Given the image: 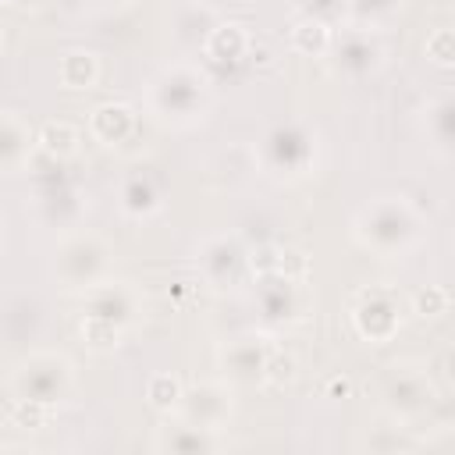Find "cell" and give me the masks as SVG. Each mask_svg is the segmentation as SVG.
Returning a JSON list of instances; mask_svg holds the SVG:
<instances>
[{"instance_id": "d4e9b609", "label": "cell", "mask_w": 455, "mask_h": 455, "mask_svg": "<svg viewBox=\"0 0 455 455\" xmlns=\"http://www.w3.org/2000/svg\"><path fill=\"white\" fill-rule=\"evenodd\" d=\"M181 380L174 377V373H156V377H149V384H146V402L156 409V412H178V405H181Z\"/></svg>"}, {"instance_id": "9a60e30c", "label": "cell", "mask_w": 455, "mask_h": 455, "mask_svg": "<svg viewBox=\"0 0 455 455\" xmlns=\"http://www.w3.org/2000/svg\"><path fill=\"white\" fill-rule=\"evenodd\" d=\"M249 50H252V39H249L245 25H238V21H217L203 39V53L217 64H235Z\"/></svg>"}, {"instance_id": "52a82bcc", "label": "cell", "mask_w": 455, "mask_h": 455, "mask_svg": "<svg viewBox=\"0 0 455 455\" xmlns=\"http://www.w3.org/2000/svg\"><path fill=\"white\" fill-rule=\"evenodd\" d=\"M245 245L238 235H217L206 238L199 249V270L213 288H235L242 284V277L249 274V259H245Z\"/></svg>"}, {"instance_id": "8992f818", "label": "cell", "mask_w": 455, "mask_h": 455, "mask_svg": "<svg viewBox=\"0 0 455 455\" xmlns=\"http://www.w3.org/2000/svg\"><path fill=\"white\" fill-rule=\"evenodd\" d=\"M71 387V363L57 352H36L14 370V391L18 398H39V402H60Z\"/></svg>"}, {"instance_id": "277c9868", "label": "cell", "mask_w": 455, "mask_h": 455, "mask_svg": "<svg viewBox=\"0 0 455 455\" xmlns=\"http://www.w3.org/2000/svg\"><path fill=\"white\" fill-rule=\"evenodd\" d=\"M437 398L434 373L416 363H391L384 373V402L398 423H409L423 412H430Z\"/></svg>"}, {"instance_id": "e0dca14e", "label": "cell", "mask_w": 455, "mask_h": 455, "mask_svg": "<svg viewBox=\"0 0 455 455\" xmlns=\"http://www.w3.org/2000/svg\"><path fill=\"white\" fill-rule=\"evenodd\" d=\"M217 430H203V427H192V423H178V427H164L160 437H156V448L160 451H171V455H203V451H213L217 448Z\"/></svg>"}, {"instance_id": "1f68e13d", "label": "cell", "mask_w": 455, "mask_h": 455, "mask_svg": "<svg viewBox=\"0 0 455 455\" xmlns=\"http://www.w3.org/2000/svg\"><path fill=\"white\" fill-rule=\"evenodd\" d=\"M348 387H352V384H348V377H334V380H331V395H334V398H345V395H348Z\"/></svg>"}, {"instance_id": "6da1fadb", "label": "cell", "mask_w": 455, "mask_h": 455, "mask_svg": "<svg viewBox=\"0 0 455 455\" xmlns=\"http://www.w3.org/2000/svg\"><path fill=\"white\" fill-rule=\"evenodd\" d=\"M355 238L380 256H398L419 238V213L402 196H380L359 210Z\"/></svg>"}, {"instance_id": "5b68a950", "label": "cell", "mask_w": 455, "mask_h": 455, "mask_svg": "<svg viewBox=\"0 0 455 455\" xmlns=\"http://www.w3.org/2000/svg\"><path fill=\"white\" fill-rule=\"evenodd\" d=\"M352 323L359 331L363 341L370 345H384L398 334L402 327V299L395 288H384V284H370L355 295L352 302Z\"/></svg>"}, {"instance_id": "3957f363", "label": "cell", "mask_w": 455, "mask_h": 455, "mask_svg": "<svg viewBox=\"0 0 455 455\" xmlns=\"http://www.w3.org/2000/svg\"><path fill=\"white\" fill-rule=\"evenodd\" d=\"M107 267H110V245L92 231L68 235L53 256V274L71 291H85V288L100 284L107 277Z\"/></svg>"}, {"instance_id": "5bb4252c", "label": "cell", "mask_w": 455, "mask_h": 455, "mask_svg": "<svg viewBox=\"0 0 455 455\" xmlns=\"http://www.w3.org/2000/svg\"><path fill=\"white\" fill-rule=\"evenodd\" d=\"M36 132L21 114H0V171H18L28 164Z\"/></svg>"}, {"instance_id": "2e32d148", "label": "cell", "mask_w": 455, "mask_h": 455, "mask_svg": "<svg viewBox=\"0 0 455 455\" xmlns=\"http://www.w3.org/2000/svg\"><path fill=\"white\" fill-rule=\"evenodd\" d=\"M135 132V110L128 103H100L89 114V135L103 146H117Z\"/></svg>"}, {"instance_id": "ac0fdd59", "label": "cell", "mask_w": 455, "mask_h": 455, "mask_svg": "<svg viewBox=\"0 0 455 455\" xmlns=\"http://www.w3.org/2000/svg\"><path fill=\"white\" fill-rule=\"evenodd\" d=\"M117 206L128 217H149L160 210V188L149 174H128L117 188Z\"/></svg>"}, {"instance_id": "4fadbf2b", "label": "cell", "mask_w": 455, "mask_h": 455, "mask_svg": "<svg viewBox=\"0 0 455 455\" xmlns=\"http://www.w3.org/2000/svg\"><path fill=\"white\" fill-rule=\"evenodd\" d=\"M384 57V46L377 43V36L363 25H352L338 36V64L348 75H370Z\"/></svg>"}, {"instance_id": "4dcf8cb0", "label": "cell", "mask_w": 455, "mask_h": 455, "mask_svg": "<svg viewBox=\"0 0 455 455\" xmlns=\"http://www.w3.org/2000/svg\"><path fill=\"white\" fill-rule=\"evenodd\" d=\"M274 274H281V277H288V281H306V274H309L306 252H299V249H281V245H277Z\"/></svg>"}, {"instance_id": "f546056e", "label": "cell", "mask_w": 455, "mask_h": 455, "mask_svg": "<svg viewBox=\"0 0 455 455\" xmlns=\"http://www.w3.org/2000/svg\"><path fill=\"white\" fill-rule=\"evenodd\" d=\"M398 4H402V0H348L355 21H359L363 28H373L377 21H384L387 14H395Z\"/></svg>"}, {"instance_id": "f1b7e54d", "label": "cell", "mask_w": 455, "mask_h": 455, "mask_svg": "<svg viewBox=\"0 0 455 455\" xmlns=\"http://www.w3.org/2000/svg\"><path fill=\"white\" fill-rule=\"evenodd\" d=\"M427 60L430 64H437V68H451L455 64V32L448 28V25H441V28H434L430 36H427Z\"/></svg>"}, {"instance_id": "ffe728a7", "label": "cell", "mask_w": 455, "mask_h": 455, "mask_svg": "<svg viewBox=\"0 0 455 455\" xmlns=\"http://www.w3.org/2000/svg\"><path fill=\"white\" fill-rule=\"evenodd\" d=\"M36 146L46 160L53 164H64L78 153V128L68 124V121H46L39 132H36Z\"/></svg>"}, {"instance_id": "8fae6325", "label": "cell", "mask_w": 455, "mask_h": 455, "mask_svg": "<svg viewBox=\"0 0 455 455\" xmlns=\"http://www.w3.org/2000/svg\"><path fill=\"white\" fill-rule=\"evenodd\" d=\"M267 160L281 174H302L313 160V139L299 124H281L267 139Z\"/></svg>"}, {"instance_id": "cb8c5ba5", "label": "cell", "mask_w": 455, "mask_h": 455, "mask_svg": "<svg viewBox=\"0 0 455 455\" xmlns=\"http://www.w3.org/2000/svg\"><path fill=\"white\" fill-rule=\"evenodd\" d=\"M121 331L124 327L114 323V320H107V316H92V313L82 316V341L92 352H114L121 345Z\"/></svg>"}, {"instance_id": "d6a6232c", "label": "cell", "mask_w": 455, "mask_h": 455, "mask_svg": "<svg viewBox=\"0 0 455 455\" xmlns=\"http://www.w3.org/2000/svg\"><path fill=\"white\" fill-rule=\"evenodd\" d=\"M0 53H4V32H0Z\"/></svg>"}, {"instance_id": "484cf974", "label": "cell", "mask_w": 455, "mask_h": 455, "mask_svg": "<svg viewBox=\"0 0 455 455\" xmlns=\"http://www.w3.org/2000/svg\"><path fill=\"white\" fill-rule=\"evenodd\" d=\"M448 306H451V295L441 284H427V288L409 295V313L419 316V320H437V316L448 313Z\"/></svg>"}, {"instance_id": "ba28073f", "label": "cell", "mask_w": 455, "mask_h": 455, "mask_svg": "<svg viewBox=\"0 0 455 455\" xmlns=\"http://www.w3.org/2000/svg\"><path fill=\"white\" fill-rule=\"evenodd\" d=\"M178 412L185 416V423L203 427V430H220L231 416V391L220 380H203L188 391H181V405Z\"/></svg>"}, {"instance_id": "83f0119b", "label": "cell", "mask_w": 455, "mask_h": 455, "mask_svg": "<svg viewBox=\"0 0 455 455\" xmlns=\"http://www.w3.org/2000/svg\"><path fill=\"white\" fill-rule=\"evenodd\" d=\"M295 370H299L295 355L274 345L270 355H267V366H263V384H270V387H284L288 380H295Z\"/></svg>"}, {"instance_id": "7402d4cb", "label": "cell", "mask_w": 455, "mask_h": 455, "mask_svg": "<svg viewBox=\"0 0 455 455\" xmlns=\"http://www.w3.org/2000/svg\"><path fill=\"white\" fill-rule=\"evenodd\" d=\"M57 78L64 89H92L100 78V60L89 50H68L57 64Z\"/></svg>"}, {"instance_id": "7c38bea8", "label": "cell", "mask_w": 455, "mask_h": 455, "mask_svg": "<svg viewBox=\"0 0 455 455\" xmlns=\"http://www.w3.org/2000/svg\"><path fill=\"white\" fill-rule=\"evenodd\" d=\"M270 341L259 338V334H245V338H235L228 348H224V370L235 384H252V380H263V366H267V355H270Z\"/></svg>"}, {"instance_id": "9c48e42d", "label": "cell", "mask_w": 455, "mask_h": 455, "mask_svg": "<svg viewBox=\"0 0 455 455\" xmlns=\"http://www.w3.org/2000/svg\"><path fill=\"white\" fill-rule=\"evenodd\" d=\"M259 309H263V316L274 320V323L302 320L306 309H309L306 281H288V277H281V274L259 277Z\"/></svg>"}, {"instance_id": "836d02e7", "label": "cell", "mask_w": 455, "mask_h": 455, "mask_svg": "<svg viewBox=\"0 0 455 455\" xmlns=\"http://www.w3.org/2000/svg\"><path fill=\"white\" fill-rule=\"evenodd\" d=\"M103 4H124V0H103Z\"/></svg>"}, {"instance_id": "7a4b0ae2", "label": "cell", "mask_w": 455, "mask_h": 455, "mask_svg": "<svg viewBox=\"0 0 455 455\" xmlns=\"http://www.w3.org/2000/svg\"><path fill=\"white\" fill-rule=\"evenodd\" d=\"M206 100H210V89H206V78L188 68V64H174L167 68L160 78H153L149 85V107L167 117V121H192V117H203L206 110Z\"/></svg>"}, {"instance_id": "44dd1931", "label": "cell", "mask_w": 455, "mask_h": 455, "mask_svg": "<svg viewBox=\"0 0 455 455\" xmlns=\"http://www.w3.org/2000/svg\"><path fill=\"white\" fill-rule=\"evenodd\" d=\"M39 210H43V217L50 220V224H75L78 220V213H82V203H78V192L71 188V185H64V181H50L46 185V192L39 196Z\"/></svg>"}, {"instance_id": "603a6c76", "label": "cell", "mask_w": 455, "mask_h": 455, "mask_svg": "<svg viewBox=\"0 0 455 455\" xmlns=\"http://www.w3.org/2000/svg\"><path fill=\"white\" fill-rule=\"evenodd\" d=\"M451 121H455V107H451L448 96H441V100H434L427 107V135H430V142H434V149L441 156H451V139H455V124Z\"/></svg>"}, {"instance_id": "e575fe53", "label": "cell", "mask_w": 455, "mask_h": 455, "mask_svg": "<svg viewBox=\"0 0 455 455\" xmlns=\"http://www.w3.org/2000/svg\"><path fill=\"white\" fill-rule=\"evenodd\" d=\"M7 4H14V0H0V7H7Z\"/></svg>"}, {"instance_id": "4316f807", "label": "cell", "mask_w": 455, "mask_h": 455, "mask_svg": "<svg viewBox=\"0 0 455 455\" xmlns=\"http://www.w3.org/2000/svg\"><path fill=\"white\" fill-rule=\"evenodd\" d=\"M53 402H39V398H18L11 409V423L21 430H43L53 419Z\"/></svg>"}, {"instance_id": "d6986e66", "label": "cell", "mask_w": 455, "mask_h": 455, "mask_svg": "<svg viewBox=\"0 0 455 455\" xmlns=\"http://www.w3.org/2000/svg\"><path fill=\"white\" fill-rule=\"evenodd\" d=\"M288 43H291V50H295V53H302V57H320V53H327V50H331L334 36H331V25H327L323 18L306 14V18H299V21L291 25Z\"/></svg>"}, {"instance_id": "30bf717a", "label": "cell", "mask_w": 455, "mask_h": 455, "mask_svg": "<svg viewBox=\"0 0 455 455\" xmlns=\"http://www.w3.org/2000/svg\"><path fill=\"white\" fill-rule=\"evenodd\" d=\"M82 306H85V313L107 316V320H114L121 327H128L139 316V295H135V288L124 284V281H107V277L100 284H92V288L82 291Z\"/></svg>"}]
</instances>
